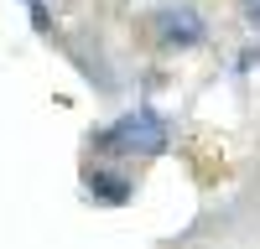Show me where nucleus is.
Segmentation results:
<instances>
[{
	"mask_svg": "<svg viewBox=\"0 0 260 249\" xmlns=\"http://www.w3.org/2000/svg\"><path fill=\"white\" fill-rule=\"evenodd\" d=\"M99 151H110V156H136V161L161 156V151H167V119H161L156 109H130V114H120L110 130L99 135Z\"/></svg>",
	"mask_w": 260,
	"mask_h": 249,
	"instance_id": "nucleus-1",
	"label": "nucleus"
},
{
	"mask_svg": "<svg viewBox=\"0 0 260 249\" xmlns=\"http://www.w3.org/2000/svg\"><path fill=\"white\" fill-rule=\"evenodd\" d=\"M151 36H156V47H167V52H187V47H198L208 31H203V16L192 6H161L151 16Z\"/></svg>",
	"mask_w": 260,
	"mask_h": 249,
	"instance_id": "nucleus-2",
	"label": "nucleus"
},
{
	"mask_svg": "<svg viewBox=\"0 0 260 249\" xmlns=\"http://www.w3.org/2000/svg\"><path fill=\"white\" fill-rule=\"evenodd\" d=\"M89 187H94V192H99L104 202H125V192H130V187H125V182H110V177H99V172L89 177Z\"/></svg>",
	"mask_w": 260,
	"mask_h": 249,
	"instance_id": "nucleus-3",
	"label": "nucleus"
},
{
	"mask_svg": "<svg viewBox=\"0 0 260 249\" xmlns=\"http://www.w3.org/2000/svg\"><path fill=\"white\" fill-rule=\"evenodd\" d=\"M240 16H245L250 31H260V0H240Z\"/></svg>",
	"mask_w": 260,
	"mask_h": 249,
	"instance_id": "nucleus-4",
	"label": "nucleus"
},
{
	"mask_svg": "<svg viewBox=\"0 0 260 249\" xmlns=\"http://www.w3.org/2000/svg\"><path fill=\"white\" fill-rule=\"evenodd\" d=\"M26 6H37V0H26Z\"/></svg>",
	"mask_w": 260,
	"mask_h": 249,
	"instance_id": "nucleus-5",
	"label": "nucleus"
}]
</instances>
